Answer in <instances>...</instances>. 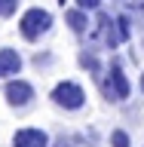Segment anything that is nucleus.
<instances>
[{
	"label": "nucleus",
	"instance_id": "obj_1",
	"mask_svg": "<svg viewBox=\"0 0 144 147\" xmlns=\"http://www.w3.org/2000/svg\"><path fill=\"white\" fill-rule=\"evenodd\" d=\"M98 89H101V95H104V101H110V104H123V101H129V95H132V83H129L126 71H123V61H120L117 55L107 61V71L98 77Z\"/></svg>",
	"mask_w": 144,
	"mask_h": 147
},
{
	"label": "nucleus",
	"instance_id": "obj_2",
	"mask_svg": "<svg viewBox=\"0 0 144 147\" xmlns=\"http://www.w3.org/2000/svg\"><path fill=\"white\" fill-rule=\"evenodd\" d=\"M52 12L43 6H28L22 16H18V34H22V40H28V43H40L49 31H52Z\"/></svg>",
	"mask_w": 144,
	"mask_h": 147
},
{
	"label": "nucleus",
	"instance_id": "obj_3",
	"mask_svg": "<svg viewBox=\"0 0 144 147\" xmlns=\"http://www.w3.org/2000/svg\"><path fill=\"white\" fill-rule=\"evenodd\" d=\"M49 101H52L58 110H64V113H77V110L86 107V89H83L77 80H62V83L52 86Z\"/></svg>",
	"mask_w": 144,
	"mask_h": 147
},
{
	"label": "nucleus",
	"instance_id": "obj_4",
	"mask_svg": "<svg viewBox=\"0 0 144 147\" xmlns=\"http://www.w3.org/2000/svg\"><path fill=\"white\" fill-rule=\"evenodd\" d=\"M3 98L12 110H28L37 98V89H34V83L22 80V77H9L3 83Z\"/></svg>",
	"mask_w": 144,
	"mask_h": 147
},
{
	"label": "nucleus",
	"instance_id": "obj_5",
	"mask_svg": "<svg viewBox=\"0 0 144 147\" xmlns=\"http://www.w3.org/2000/svg\"><path fill=\"white\" fill-rule=\"evenodd\" d=\"M12 147H52V138L40 126H22L12 135Z\"/></svg>",
	"mask_w": 144,
	"mask_h": 147
},
{
	"label": "nucleus",
	"instance_id": "obj_6",
	"mask_svg": "<svg viewBox=\"0 0 144 147\" xmlns=\"http://www.w3.org/2000/svg\"><path fill=\"white\" fill-rule=\"evenodd\" d=\"M25 67V58L18 49L12 46H0V80H9V77H18Z\"/></svg>",
	"mask_w": 144,
	"mask_h": 147
},
{
	"label": "nucleus",
	"instance_id": "obj_7",
	"mask_svg": "<svg viewBox=\"0 0 144 147\" xmlns=\"http://www.w3.org/2000/svg\"><path fill=\"white\" fill-rule=\"evenodd\" d=\"M64 25L71 28V34L83 37L86 31H89V12L80 6H71V9H64Z\"/></svg>",
	"mask_w": 144,
	"mask_h": 147
},
{
	"label": "nucleus",
	"instance_id": "obj_8",
	"mask_svg": "<svg viewBox=\"0 0 144 147\" xmlns=\"http://www.w3.org/2000/svg\"><path fill=\"white\" fill-rule=\"evenodd\" d=\"M77 64H80V67L89 74L95 83H98V77L104 74V67H101V58H98V52H95V49H80V55H77Z\"/></svg>",
	"mask_w": 144,
	"mask_h": 147
},
{
	"label": "nucleus",
	"instance_id": "obj_9",
	"mask_svg": "<svg viewBox=\"0 0 144 147\" xmlns=\"http://www.w3.org/2000/svg\"><path fill=\"white\" fill-rule=\"evenodd\" d=\"M107 147H132V135H129L123 126L110 129V135H107Z\"/></svg>",
	"mask_w": 144,
	"mask_h": 147
},
{
	"label": "nucleus",
	"instance_id": "obj_10",
	"mask_svg": "<svg viewBox=\"0 0 144 147\" xmlns=\"http://www.w3.org/2000/svg\"><path fill=\"white\" fill-rule=\"evenodd\" d=\"M83 141L86 138L77 135V132H62V135L52 138V147H83Z\"/></svg>",
	"mask_w": 144,
	"mask_h": 147
},
{
	"label": "nucleus",
	"instance_id": "obj_11",
	"mask_svg": "<svg viewBox=\"0 0 144 147\" xmlns=\"http://www.w3.org/2000/svg\"><path fill=\"white\" fill-rule=\"evenodd\" d=\"M117 31H120V40L126 43L129 37H132V18L123 12V16H117Z\"/></svg>",
	"mask_w": 144,
	"mask_h": 147
},
{
	"label": "nucleus",
	"instance_id": "obj_12",
	"mask_svg": "<svg viewBox=\"0 0 144 147\" xmlns=\"http://www.w3.org/2000/svg\"><path fill=\"white\" fill-rule=\"evenodd\" d=\"M22 9V0H0V18H12Z\"/></svg>",
	"mask_w": 144,
	"mask_h": 147
},
{
	"label": "nucleus",
	"instance_id": "obj_13",
	"mask_svg": "<svg viewBox=\"0 0 144 147\" xmlns=\"http://www.w3.org/2000/svg\"><path fill=\"white\" fill-rule=\"evenodd\" d=\"M52 61H55V58H52V52H49V49H43V52H37L34 58H31V64H34V67H49Z\"/></svg>",
	"mask_w": 144,
	"mask_h": 147
},
{
	"label": "nucleus",
	"instance_id": "obj_14",
	"mask_svg": "<svg viewBox=\"0 0 144 147\" xmlns=\"http://www.w3.org/2000/svg\"><path fill=\"white\" fill-rule=\"evenodd\" d=\"M80 9H86V12H98L101 9V0H74Z\"/></svg>",
	"mask_w": 144,
	"mask_h": 147
},
{
	"label": "nucleus",
	"instance_id": "obj_15",
	"mask_svg": "<svg viewBox=\"0 0 144 147\" xmlns=\"http://www.w3.org/2000/svg\"><path fill=\"white\" fill-rule=\"evenodd\" d=\"M129 12H144V0H123Z\"/></svg>",
	"mask_w": 144,
	"mask_h": 147
},
{
	"label": "nucleus",
	"instance_id": "obj_16",
	"mask_svg": "<svg viewBox=\"0 0 144 147\" xmlns=\"http://www.w3.org/2000/svg\"><path fill=\"white\" fill-rule=\"evenodd\" d=\"M83 138H86V144H92V147L98 144V132H95V129H89V132H86Z\"/></svg>",
	"mask_w": 144,
	"mask_h": 147
},
{
	"label": "nucleus",
	"instance_id": "obj_17",
	"mask_svg": "<svg viewBox=\"0 0 144 147\" xmlns=\"http://www.w3.org/2000/svg\"><path fill=\"white\" fill-rule=\"evenodd\" d=\"M138 89H141V95H144V74H141V80H138Z\"/></svg>",
	"mask_w": 144,
	"mask_h": 147
},
{
	"label": "nucleus",
	"instance_id": "obj_18",
	"mask_svg": "<svg viewBox=\"0 0 144 147\" xmlns=\"http://www.w3.org/2000/svg\"><path fill=\"white\" fill-rule=\"evenodd\" d=\"M64 3H68V0H58V6H64Z\"/></svg>",
	"mask_w": 144,
	"mask_h": 147
}]
</instances>
